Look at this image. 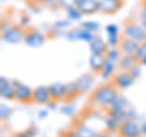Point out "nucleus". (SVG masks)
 <instances>
[{
	"label": "nucleus",
	"instance_id": "obj_1",
	"mask_svg": "<svg viewBox=\"0 0 146 137\" xmlns=\"http://www.w3.org/2000/svg\"><path fill=\"white\" fill-rule=\"evenodd\" d=\"M117 97L115 84H105L94 91L90 96V102L98 106H110Z\"/></svg>",
	"mask_w": 146,
	"mask_h": 137
},
{
	"label": "nucleus",
	"instance_id": "obj_2",
	"mask_svg": "<svg viewBox=\"0 0 146 137\" xmlns=\"http://www.w3.org/2000/svg\"><path fill=\"white\" fill-rule=\"evenodd\" d=\"M123 35L134 40L136 43H144L146 41V30L144 27L136 24L135 22H127L124 26V33Z\"/></svg>",
	"mask_w": 146,
	"mask_h": 137
},
{
	"label": "nucleus",
	"instance_id": "obj_3",
	"mask_svg": "<svg viewBox=\"0 0 146 137\" xmlns=\"http://www.w3.org/2000/svg\"><path fill=\"white\" fill-rule=\"evenodd\" d=\"M118 134L121 137H140L141 127L131 120H124L118 127Z\"/></svg>",
	"mask_w": 146,
	"mask_h": 137
},
{
	"label": "nucleus",
	"instance_id": "obj_4",
	"mask_svg": "<svg viewBox=\"0 0 146 137\" xmlns=\"http://www.w3.org/2000/svg\"><path fill=\"white\" fill-rule=\"evenodd\" d=\"M25 33L26 30L20 26H12L11 28L5 30V33L3 34V39L7 43L12 44H18L22 40H25Z\"/></svg>",
	"mask_w": 146,
	"mask_h": 137
},
{
	"label": "nucleus",
	"instance_id": "obj_5",
	"mask_svg": "<svg viewBox=\"0 0 146 137\" xmlns=\"http://www.w3.org/2000/svg\"><path fill=\"white\" fill-rule=\"evenodd\" d=\"M16 89V94H15V99L20 101L22 103H32L33 101V91L29 86L20 84V83H13Z\"/></svg>",
	"mask_w": 146,
	"mask_h": 137
},
{
	"label": "nucleus",
	"instance_id": "obj_6",
	"mask_svg": "<svg viewBox=\"0 0 146 137\" xmlns=\"http://www.w3.org/2000/svg\"><path fill=\"white\" fill-rule=\"evenodd\" d=\"M123 5V0H99V11L106 15H115Z\"/></svg>",
	"mask_w": 146,
	"mask_h": 137
},
{
	"label": "nucleus",
	"instance_id": "obj_7",
	"mask_svg": "<svg viewBox=\"0 0 146 137\" xmlns=\"http://www.w3.org/2000/svg\"><path fill=\"white\" fill-rule=\"evenodd\" d=\"M76 7L82 15H93L99 11V0H76Z\"/></svg>",
	"mask_w": 146,
	"mask_h": 137
},
{
	"label": "nucleus",
	"instance_id": "obj_8",
	"mask_svg": "<svg viewBox=\"0 0 146 137\" xmlns=\"http://www.w3.org/2000/svg\"><path fill=\"white\" fill-rule=\"evenodd\" d=\"M108 62V58L106 53H93L90 57V67L94 73L96 74H101L104 68L106 67Z\"/></svg>",
	"mask_w": 146,
	"mask_h": 137
},
{
	"label": "nucleus",
	"instance_id": "obj_9",
	"mask_svg": "<svg viewBox=\"0 0 146 137\" xmlns=\"http://www.w3.org/2000/svg\"><path fill=\"white\" fill-rule=\"evenodd\" d=\"M139 45H140L139 43H136V41H134V40L127 38V36H123V39H121L118 46H119L121 53H123L124 56H134V55L136 53V51H138Z\"/></svg>",
	"mask_w": 146,
	"mask_h": 137
},
{
	"label": "nucleus",
	"instance_id": "obj_10",
	"mask_svg": "<svg viewBox=\"0 0 146 137\" xmlns=\"http://www.w3.org/2000/svg\"><path fill=\"white\" fill-rule=\"evenodd\" d=\"M133 79H134V76L131 75L130 72L122 70L113 76V84H115L116 88L125 89L133 84Z\"/></svg>",
	"mask_w": 146,
	"mask_h": 137
},
{
	"label": "nucleus",
	"instance_id": "obj_11",
	"mask_svg": "<svg viewBox=\"0 0 146 137\" xmlns=\"http://www.w3.org/2000/svg\"><path fill=\"white\" fill-rule=\"evenodd\" d=\"M45 41V38L44 35L40 33V32L35 30V29H29V30H26L25 33V43L29 46H40L42 44H44Z\"/></svg>",
	"mask_w": 146,
	"mask_h": 137
},
{
	"label": "nucleus",
	"instance_id": "obj_12",
	"mask_svg": "<svg viewBox=\"0 0 146 137\" xmlns=\"http://www.w3.org/2000/svg\"><path fill=\"white\" fill-rule=\"evenodd\" d=\"M51 95L48 86H38L33 91V101L38 104H48L51 101Z\"/></svg>",
	"mask_w": 146,
	"mask_h": 137
},
{
	"label": "nucleus",
	"instance_id": "obj_13",
	"mask_svg": "<svg viewBox=\"0 0 146 137\" xmlns=\"http://www.w3.org/2000/svg\"><path fill=\"white\" fill-rule=\"evenodd\" d=\"M0 94H1V97L6 99H13L16 94V89L13 83L9 81L4 76H1V79H0Z\"/></svg>",
	"mask_w": 146,
	"mask_h": 137
},
{
	"label": "nucleus",
	"instance_id": "obj_14",
	"mask_svg": "<svg viewBox=\"0 0 146 137\" xmlns=\"http://www.w3.org/2000/svg\"><path fill=\"white\" fill-rule=\"evenodd\" d=\"M49 88L50 95H51V98L55 101H61V99L66 98V85L56 83V84H51Z\"/></svg>",
	"mask_w": 146,
	"mask_h": 137
},
{
	"label": "nucleus",
	"instance_id": "obj_15",
	"mask_svg": "<svg viewBox=\"0 0 146 137\" xmlns=\"http://www.w3.org/2000/svg\"><path fill=\"white\" fill-rule=\"evenodd\" d=\"M138 58L134 56H123V58L119 60V67L122 68V70H127V72H131L135 69V66L138 65Z\"/></svg>",
	"mask_w": 146,
	"mask_h": 137
},
{
	"label": "nucleus",
	"instance_id": "obj_16",
	"mask_svg": "<svg viewBox=\"0 0 146 137\" xmlns=\"http://www.w3.org/2000/svg\"><path fill=\"white\" fill-rule=\"evenodd\" d=\"M90 49L93 53H106L107 52V46L106 44L104 43V40L99 36H95V38L90 41Z\"/></svg>",
	"mask_w": 146,
	"mask_h": 137
},
{
	"label": "nucleus",
	"instance_id": "obj_17",
	"mask_svg": "<svg viewBox=\"0 0 146 137\" xmlns=\"http://www.w3.org/2000/svg\"><path fill=\"white\" fill-rule=\"evenodd\" d=\"M90 83H91L90 74H84L83 76H80L79 79L76 81V85H77V88H78V90L80 91V92H83V91H85L89 88Z\"/></svg>",
	"mask_w": 146,
	"mask_h": 137
},
{
	"label": "nucleus",
	"instance_id": "obj_18",
	"mask_svg": "<svg viewBox=\"0 0 146 137\" xmlns=\"http://www.w3.org/2000/svg\"><path fill=\"white\" fill-rule=\"evenodd\" d=\"M79 94H80V91L77 88L76 83H70L66 85V98L65 99H72L77 97Z\"/></svg>",
	"mask_w": 146,
	"mask_h": 137
},
{
	"label": "nucleus",
	"instance_id": "obj_19",
	"mask_svg": "<svg viewBox=\"0 0 146 137\" xmlns=\"http://www.w3.org/2000/svg\"><path fill=\"white\" fill-rule=\"evenodd\" d=\"M135 57L138 58L139 62H144L146 60V41L141 43L138 47V51L135 53Z\"/></svg>",
	"mask_w": 146,
	"mask_h": 137
},
{
	"label": "nucleus",
	"instance_id": "obj_20",
	"mask_svg": "<svg viewBox=\"0 0 146 137\" xmlns=\"http://www.w3.org/2000/svg\"><path fill=\"white\" fill-rule=\"evenodd\" d=\"M113 68H115V65H113V62H111V61L108 60L106 67L104 68V70H102V73H101V75H102L104 78H106V79H108V78L112 75V73H113Z\"/></svg>",
	"mask_w": 146,
	"mask_h": 137
},
{
	"label": "nucleus",
	"instance_id": "obj_21",
	"mask_svg": "<svg viewBox=\"0 0 146 137\" xmlns=\"http://www.w3.org/2000/svg\"><path fill=\"white\" fill-rule=\"evenodd\" d=\"M58 4L66 9H70L76 6V0H58Z\"/></svg>",
	"mask_w": 146,
	"mask_h": 137
},
{
	"label": "nucleus",
	"instance_id": "obj_22",
	"mask_svg": "<svg viewBox=\"0 0 146 137\" xmlns=\"http://www.w3.org/2000/svg\"><path fill=\"white\" fill-rule=\"evenodd\" d=\"M39 1L46 6H54L56 3H58V0H39Z\"/></svg>",
	"mask_w": 146,
	"mask_h": 137
},
{
	"label": "nucleus",
	"instance_id": "obj_23",
	"mask_svg": "<svg viewBox=\"0 0 146 137\" xmlns=\"http://www.w3.org/2000/svg\"><path fill=\"white\" fill-rule=\"evenodd\" d=\"M141 134L146 135V123H145V124L141 125Z\"/></svg>",
	"mask_w": 146,
	"mask_h": 137
},
{
	"label": "nucleus",
	"instance_id": "obj_24",
	"mask_svg": "<svg viewBox=\"0 0 146 137\" xmlns=\"http://www.w3.org/2000/svg\"><path fill=\"white\" fill-rule=\"evenodd\" d=\"M141 6H143L144 11L146 12V0H143V1H141Z\"/></svg>",
	"mask_w": 146,
	"mask_h": 137
}]
</instances>
